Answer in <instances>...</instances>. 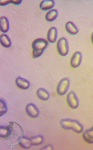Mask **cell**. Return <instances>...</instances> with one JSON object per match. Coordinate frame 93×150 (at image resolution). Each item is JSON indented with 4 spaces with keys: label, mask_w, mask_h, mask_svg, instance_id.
<instances>
[{
    "label": "cell",
    "mask_w": 93,
    "mask_h": 150,
    "mask_svg": "<svg viewBox=\"0 0 93 150\" xmlns=\"http://www.w3.org/2000/svg\"><path fill=\"white\" fill-rule=\"evenodd\" d=\"M60 123L61 127L65 130H72L77 133H80L83 131V126L76 120L64 118L60 120Z\"/></svg>",
    "instance_id": "1"
},
{
    "label": "cell",
    "mask_w": 93,
    "mask_h": 150,
    "mask_svg": "<svg viewBox=\"0 0 93 150\" xmlns=\"http://www.w3.org/2000/svg\"><path fill=\"white\" fill-rule=\"evenodd\" d=\"M48 45V41L42 38H39L34 40L32 43L33 58H35L41 56Z\"/></svg>",
    "instance_id": "2"
},
{
    "label": "cell",
    "mask_w": 93,
    "mask_h": 150,
    "mask_svg": "<svg viewBox=\"0 0 93 150\" xmlns=\"http://www.w3.org/2000/svg\"><path fill=\"white\" fill-rule=\"evenodd\" d=\"M13 123L12 122H10V125L7 126L8 131V135L5 140L9 139H11L15 138L17 143H19L22 139L24 134L23 129L21 126L17 124L16 127H13Z\"/></svg>",
    "instance_id": "3"
},
{
    "label": "cell",
    "mask_w": 93,
    "mask_h": 150,
    "mask_svg": "<svg viewBox=\"0 0 93 150\" xmlns=\"http://www.w3.org/2000/svg\"><path fill=\"white\" fill-rule=\"evenodd\" d=\"M57 51L59 54L63 57L67 55L69 52V47L67 40L62 37L58 41L57 43Z\"/></svg>",
    "instance_id": "4"
},
{
    "label": "cell",
    "mask_w": 93,
    "mask_h": 150,
    "mask_svg": "<svg viewBox=\"0 0 93 150\" xmlns=\"http://www.w3.org/2000/svg\"><path fill=\"white\" fill-rule=\"evenodd\" d=\"M70 85V82L68 78H65L61 79L58 83L57 91L60 96L65 95L68 91Z\"/></svg>",
    "instance_id": "5"
},
{
    "label": "cell",
    "mask_w": 93,
    "mask_h": 150,
    "mask_svg": "<svg viewBox=\"0 0 93 150\" xmlns=\"http://www.w3.org/2000/svg\"><path fill=\"white\" fill-rule=\"evenodd\" d=\"M67 100L69 106L73 109L77 108L79 105L78 97L73 91L69 93L67 95Z\"/></svg>",
    "instance_id": "6"
},
{
    "label": "cell",
    "mask_w": 93,
    "mask_h": 150,
    "mask_svg": "<svg viewBox=\"0 0 93 150\" xmlns=\"http://www.w3.org/2000/svg\"><path fill=\"white\" fill-rule=\"evenodd\" d=\"M82 55L79 52H75L71 58L70 64L74 68H77L80 66L82 62Z\"/></svg>",
    "instance_id": "7"
},
{
    "label": "cell",
    "mask_w": 93,
    "mask_h": 150,
    "mask_svg": "<svg viewBox=\"0 0 93 150\" xmlns=\"http://www.w3.org/2000/svg\"><path fill=\"white\" fill-rule=\"evenodd\" d=\"M26 111L28 115L32 118H36L39 115L38 109L33 103H29L26 105Z\"/></svg>",
    "instance_id": "8"
},
{
    "label": "cell",
    "mask_w": 93,
    "mask_h": 150,
    "mask_svg": "<svg viewBox=\"0 0 93 150\" xmlns=\"http://www.w3.org/2000/svg\"><path fill=\"white\" fill-rule=\"evenodd\" d=\"M16 83L17 86L20 89L27 90L30 87V82L25 79L18 76L16 80Z\"/></svg>",
    "instance_id": "9"
},
{
    "label": "cell",
    "mask_w": 93,
    "mask_h": 150,
    "mask_svg": "<svg viewBox=\"0 0 93 150\" xmlns=\"http://www.w3.org/2000/svg\"><path fill=\"white\" fill-rule=\"evenodd\" d=\"M57 35L58 31L56 28L52 27L49 29L47 33V39L49 42L51 43L56 42Z\"/></svg>",
    "instance_id": "10"
},
{
    "label": "cell",
    "mask_w": 93,
    "mask_h": 150,
    "mask_svg": "<svg viewBox=\"0 0 93 150\" xmlns=\"http://www.w3.org/2000/svg\"><path fill=\"white\" fill-rule=\"evenodd\" d=\"M1 30L3 33H7L10 29V23L6 17L2 16L0 20Z\"/></svg>",
    "instance_id": "11"
},
{
    "label": "cell",
    "mask_w": 93,
    "mask_h": 150,
    "mask_svg": "<svg viewBox=\"0 0 93 150\" xmlns=\"http://www.w3.org/2000/svg\"><path fill=\"white\" fill-rule=\"evenodd\" d=\"M37 95L38 98L43 101H46L50 97L49 93L43 88H40L37 91Z\"/></svg>",
    "instance_id": "12"
},
{
    "label": "cell",
    "mask_w": 93,
    "mask_h": 150,
    "mask_svg": "<svg viewBox=\"0 0 93 150\" xmlns=\"http://www.w3.org/2000/svg\"><path fill=\"white\" fill-rule=\"evenodd\" d=\"M55 5L54 1L44 0L40 3V8L42 10L46 11L51 9Z\"/></svg>",
    "instance_id": "13"
},
{
    "label": "cell",
    "mask_w": 93,
    "mask_h": 150,
    "mask_svg": "<svg viewBox=\"0 0 93 150\" xmlns=\"http://www.w3.org/2000/svg\"><path fill=\"white\" fill-rule=\"evenodd\" d=\"M65 28L69 33L72 35H76L78 32V29L76 25L71 21H69L66 23Z\"/></svg>",
    "instance_id": "14"
},
{
    "label": "cell",
    "mask_w": 93,
    "mask_h": 150,
    "mask_svg": "<svg viewBox=\"0 0 93 150\" xmlns=\"http://www.w3.org/2000/svg\"><path fill=\"white\" fill-rule=\"evenodd\" d=\"M83 137L87 143L90 144H93V132L90 129L83 132Z\"/></svg>",
    "instance_id": "15"
},
{
    "label": "cell",
    "mask_w": 93,
    "mask_h": 150,
    "mask_svg": "<svg viewBox=\"0 0 93 150\" xmlns=\"http://www.w3.org/2000/svg\"><path fill=\"white\" fill-rule=\"evenodd\" d=\"M31 145L36 146L41 144L44 141V138L42 135H39L31 137L30 138Z\"/></svg>",
    "instance_id": "16"
},
{
    "label": "cell",
    "mask_w": 93,
    "mask_h": 150,
    "mask_svg": "<svg viewBox=\"0 0 93 150\" xmlns=\"http://www.w3.org/2000/svg\"><path fill=\"white\" fill-rule=\"evenodd\" d=\"M0 41L1 45L4 47L9 48L11 45V41L10 38L5 34H2L1 35Z\"/></svg>",
    "instance_id": "17"
},
{
    "label": "cell",
    "mask_w": 93,
    "mask_h": 150,
    "mask_svg": "<svg viewBox=\"0 0 93 150\" xmlns=\"http://www.w3.org/2000/svg\"><path fill=\"white\" fill-rule=\"evenodd\" d=\"M58 16V11L56 10L52 9L46 13V19L48 22H52L57 18Z\"/></svg>",
    "instance_id": "18"
},
{
    "label": "cell",
    "mask_w": 93,
    "mask_h": 150,
    "mask_svg": "<svg viewBox=\"0 0 93 150\" xmlns=\"http://www.w3.org/2000/svg\"><path fill=\"white\" fill-rule=\"evenodd\" d=\"M19 145L22 148L24 149H28L30 148L31 146L30 139H29L27 137L23 136L19 143Z\"/></svg>",
    "instance_id": "19"
},
{
    "label": "cell",
    "mask_w": 93,
    "mask_h": 150,
    "mask_svg": "<svg viewBox=\"0 0 93 150\" xmlns=\"http://www.w3.org/2000/svg\"><path fill=\"white\" fill-rule=\"evenodd\" d=\"M8 108L7 103L5 100L3 98L1 99V110H0V116H3L7 112Z\"/></svg>",
    "instance_id": "20"
},
{
    "label": "cell",
    "mask_w": 93,
    "mask_h": 150,
    "mask_svg": "<svg viewBox=\"0 0 93 150\" xmlns=\"http://www.w3.org/2000/svg\"><path fill=\"white\" fill-rule=\"evenodd\" d=\"M8 135V131L7 126H1L0 127V136L1 138H7Z\"/></svg>",
    "instance_id": "21"
},
{
    "label": "cell",
    "mask_w": 93,
    "mask_h": 150,
    "mask_svg": "<svg viewBox=\"0 0 93 150\" xmlns=\"http://www.w3.org/2000/svg\"><path fill=\"white\" fill-rule=\"evenodd\" d=\"M40 150H53V147L52 145L50 144H48L46 145H45V146H44L42 147L41 149H40Z\"/></svg>",
    "instance_id": "22"
},
{
    "label": "cell",
    "mask_w": 93,
    "mask_h": 150,
    "mask_svg": "<svg viewBox=\"0 0 93 150\" xmlns=\"http://www.w3.org/2000/svg\"><path fill=\"white\" fill-rule=\"evenodd\" d=\"M10 3V1H8V0H6V1H0V5L1 6H4L7 5Z\"/></svg>",
    "instance_id": "23"
},
{
    "label": "cell",
    "mask_w": 93,
    "mask_h": 150,
    "mask_svg": "<svg viewBox=\"0 0 93 150\" xmlns=\"http://www.w3.org/2000/svg\"><path fill=\"white\" fill-rule=\"evenodd\" d=\"M10 3L16 5H19L21 4L22 1H17V0H10Z\"/></svg>",
    "instance_id": "24"
},
{
    "label": "cell",
    "mask_w": 93,
    "mask_h": 150,
    "mask_svg": "<svg viewBox=\"0 0 93 150\" xmlns=\"http://www.w3.org/2000/svg\"><path fill=\"white\" fill-rule=\"evenodd\" d=\"M91 40H92V42L93 44V32H92V35H91Z\"/></svg>",
    "instance_id": "25"
},
{
    "label": "cell",
    "mask_w": 93,
    "mask_h": 150,
    "mask_svg": "<svg viewBox=\"0 0 93 150\" xmlns=\"http://www.w3.org/2000/svg\"><path fill=\"white\" fill-rule=\"evenodd\" d=\"M90 130H91L93 132V126H92V127L91 129H90Z\"/></svg>",
    "instance_id": "26"
}]
</instances>
